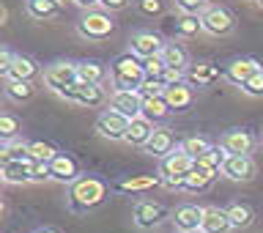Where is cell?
<instances>
[{
    "label": "cell",
    "mask_w": 263,
    "mask_h": 233,
    "mask_svg": "<svg viewBox=\"0 0 263 233\" xmlns=\"http://www.w3.org/2000/svg\"><path fill=\"white\" fill-rule=\"evenodd\" d=\"M203 233H230L233 225H230V217L225 209L219 206H205V217H203Z\"/></svg>",
    "instance_id": "23"
},
{
    "label": "cell",
    "mask_w": 263,
    "mask_h": 233,
    "mask_svg": "<svg viewBox=\"0 0 263 233\" xmlns=\"http://www.w3.org/2000/svg\"><path fill=\"white\" fill-rule=\"evenodd\" d=\"M162 58H164V63H167V69H178V71H186L189 69V52H186L184 44H176V41L164 44Z\"/></svg>",
    "instance_id": "27"
},
{
    "label": "cell",
    "mask_w": 263,
    "mask_h": 233,
    "mask_svg": "<svg viewBox=\"0 0 263 233\" xmlns=\"http://www.w3.org/2000/svg\"><path fill=\"white\" fill-rule=\"evenodd\" d=\"M80 8H85V11H96L99 6H102V0H74Z\"/></svg>",
    "instance_id": "46"
},
{
    "label": "cell",
    "mask_w": 263,
    "mask_h": 233,
    "mask_svg": "<svg viewBox=\"0 0 263 233\" xmlns=\"http://www.w3.org/2000/svg\"><path fill=\"white\" fill-rule=\"evenodd\" d=\"M225 211H228V217H230V225L233 228H250L252 222H255V209L250 203H230V206H225Z\"/></svg>",
    "instance_id": "28"
},
{
    "label": "cell",
    "mask_w": 263,
    "mask_h": 233,
    "mask_svg": "<svg viewBox=\"0 0 263 233\" xmlns=\"http://www.w3.org/2000/svg\"><path fill=\"white\" fill-rule=\"evenodd\" d=\"M36 233H61V230H55V228H39Z\"/></svg>",
    "instance_id": "47"
},
{
    "label": "cell",
    "mask_w": 263,
    "mask_h": 233,
    "mask_svg": "<svg viewBox=\"0 0 263 233\" xmlns=\"http://www.w3.org/2000/svg\"><path fill=\"white\" fill-rule=\"evenodd\" d=\"M0 178L6 184H30L33 181V159H20V162H6L0 168Z\"/></svg>",
    "instance_id": "18"
},
{
    "label": "cell",
    "mask_w": 263,
    "mask_h": 233,
    "mask_svg": "<svg viewBox=\"0 0 263 233\" xmlns=\"http://www.w3.org/2000/svg\"><path fill=\"white\" fill-rule=\"evenodd\" d=\"M58 156V148L52 143H47V140H33L30 143V159L36 162H52Z\"/></svg>",
    "instance_id": "34"
},
{
    "label": "cell",
    "mask_w": 263,
    "mask_h": 233,
    "mask_svg": "<svg viewBox=\"0 0 263 233\" xmlns=\"http://www.w3.org/2000/svg\"><path fill=\"white\" fill-rule=\"evenodd\" d=\"M260 143H263V137H260Z\"/></svg>",
    "instance_id": "50"
},
{
    "label": "cell",
    "mask_w": 263,
    "mask_h": 233,
    "mask_svg": "<svg viewBox=\"0 0 263 233\" xmlns=\"http://www.w3.org/2000/svg\"><path fill=\"white\" fill-rule=\"evenodd\" d=\"M159 184H162L159 176H129V178H121L115 184V189L123 195H137V192H148V189H154Z\"/></svg>",
    "instance_id": "25"
},
{
    "label": "cell",
    "mask_w": 263,
    "mask_h": 233,
    "mask_svg": "<svg viewBox=\"0 0 263 233\" xmlns=\"http://www.w3.org/2000/svg\"><path fill=\"white\" fill-rule=\"evenodd\" d=\"M176 135H173V129L167 127H156V132L151 135V140L145 143V154L156 156V159H164L167 154L176 151Z\"/></svg>",
    "instance_id": "16"
},
{
    "label": "cell",
    "mask_w": 263,
    "mask_h": 233,
    "mask_svg": "<svg viewBox=\"0 0 263 233\" xmlns=\"http://www.w3.org/2000/svg\"><path fill=\"white\" fill-rule=\"evenodd\" d=\"M49 173H52V181H61V184H74L82 178L80 162L66 151H58V156L49 162Z\"/></svg>",
    "instance_id": "11"
},
{
    "label": "cell",
    "mask_w": 263,
    "mask_h": 233,
    "mask_svg": "<svg viewBox=\"0 0 263 233\" xmlns=\"http://www.w3.org/2000/svg\"><path fill=\"white\" fill-rule=\"evenodd\" d=\"M143 102L145 99L137 94V91H112L110 94V110L123 113L126 118H137L143 115Z\"/></svg>",
    "instance_id": "13"
},
{
    "label": "cell",
    "mask_w": 263,
    "mask_h": 233,
    "mask_svg": "<svg viewBox=\"0 0 263 233\" xmlns=\"http://www.w3.org/2000/svg\"><path fill=\"white\" fill-rule=\"evenodd\" d=\"M189 233H203V230H189Z\"/></svg>",
    "instance_id": "48"
},
{
    "label": "cell",
    "mask_w": 263,
    "mask_h": 233,
    "mask_svg": "<svg viewBox=\"0 0 263 233\" xmlns=\"http://www.w3.org/2000/svg\"><path fill=\"white\" fill-rule=\"evenodd\" d=\"M30 156V143H25L22 137L16 140H8V143L0 146V162H20V159H28Z\"/></svg>",
    "instance_id": "30"
},
{
    "label": "cell",
    "mask_w": 263,
    "mask_h": 233,
    "mask_svg": "<svg viewBox=\"0 0 263 233\" xmlns=\"http://www.w3.org/2000/svg\"><path fill=\"white\" fill-rule=\"evenodd\" d=\"M241 91H244L247 96H252V99H260L263 96V69L258 74H252V77L241 85Z\"/></svg>",
    "instance_id": "38"
},
{
    "label": "cell",
    "mask_w": 263,
    "mask_h": 233,
    "mask_svg": "<svg viewBox=\"0 0 263 233\" xmlns=\"http://www.w3.org/2000/svg\"><path fill=\"white\" fill-rule=\"evenodd\" d=\"M197 33H205L200 16H195V14H181L178 20H176V36L192 39V36H197Z\"/></svg>",
    "instance_id": "32"
},
{
    "label": "cell",
    "mask_w": 263,
    "mask_h": 233,
    "mask_svg": "<svg viewBox=\"0 0 263 233\" xmlns=\"http://www.w3.org/2000/svg\"><path fill=\"white\" fill-rule=\"evenodd\" d=\"M164 91H167V82L162 77H145L137 94L143 99H156V96H164Z\"/></svg>",
    "instance_id": "35"
},
{
    "label": "cell",
    "mask_w": 263,
    "mask_h": 233,
    "mask_svg": "<svg viewBox=\"0 0 263 233\" xmlns=\"http://www.w3.org/2000/svg\"><path fill=\"white\" fill-rule=\"evenodd\" d=\"M164 99H167L173 113H186L195 102V88L189 82H178V85H170L164 91Z\"/></svg>",
    "instance_id": "19"
},
{
    "label": "cell",
    "mask_w": 263,
    "mask_h": 233,
    "mask_svg": "<svg viewBox=\"0 0 263 233\" xmlns=\"http://www.w3.org/2000/svg\"><path fill=\"white\" fill-rule=\"evenodd\" d=\"M192 176H197L200 181H205V184H214V181L219 178V170H214V168H209V165H203V162H195V168H192Z\"/></svg>",
    "instance_id": "41"
},
{
    "label": "cell",
    "mask_w": 263,
    "mask_h": 233,
    "mask_svg": "<svg viewBox=\"0 0 263 233\" xmlns=\"http://www.w3.org/2000/svg\"><path fill=\"white\" fill-rule=\"evenodd\" d=\"M77 82H80V71H77V63L71 61H55L44 69V85L49 91H55V94L77 85Z\"/></svg>",
    "instance_id": "7"
},
{
    "label": "cell",
    "mask_w": 263,
    "mask_h": 233,
    "mask_svg": "<svg viewBox=\"0 0 263 233\" xmlns=\"http://www.w3.org/2000/svg\"><path fill=\"white\" fill-rule=\"evenodd\" d=\"M58 96L71 102V104L88 107V110H99V107L110 104V94L104 91V85H90V82H77V85L61 91Z\"/></svg>",
    "instance_id": "4"
},
{
    "label": "cell",
    "mask_w": 263,
    "mask_h": 233,
    "mask_svg": "<svg viewBox=\"0 0 263 233\" xmlns=\"http://www.w3.org/2000/svg\"><path fill=\"white\" fill-rule=\"evenodd\" d=\"M200 22H203V30L209 33V36H230V33L236 30V16L230 8L225 6H205L203 8V14H200Z\"/></svg>",
    "instance_id": "6"
},
{
    "label": "cell",
    "mask_w": 263,
    "mask_h": 233,
    "mask_svg": "<svg viewBox=\"0 0 263 233\" xmlns=\"http://www.w3.org/2000/svg\"><path fill=\"white\" fill-rule=\"evenodd\" d=\"M132 3V0H102V8H107V11H121V8H126Z\"/></svg>",
    "instance_id": "45"
},
{
    "label": "cell",
    "mask_w": 263,
    "mask_h": 233,
    "mask_svg": "<svg viewBox=\"0 0 263 233\" xmlns=\"http://www.w3.org/2000/svg\"><path fill=\"white\" fill-rule=\"evenodd\" d=\"M258 71H260V63L255 61V58H236V61H230L225 66V80L241 88L244 82L250 80L252 74H258Z\"/></svg>",
    "instance_id": "15"
},
{
    "label": "cell",
    "mask_w": 263,
    "mask_h": 233,
    "mask_svg": "<svg viewBox=\"0 0 263 233\" xmlns=\"http://www.w3.org/2000/svg\"><path fill=\"white\" fill-rule=\"evenodd\" d=\"M225 159H228V151H225V148H222V146H211L197 162H203V165H209V168H214V170L222 173V165H225Z\"/></svg>",
    "instance_id": "37"
},
{
    "label": "cell",
    "mask_w": 263,
    "mask_h": 233,
    "mask_svg": "<svg viewBox=\"0 0 263 233\" xmlns=\"http://www.w3.org/2000/svg\"><path fill=\"white\" fill-rule=\"evenodd\" d=\"M77 71H80V82H90V85H104V80L110 77V71H107L102 63H96V61L77 63Z\"/></svg>",
    "instance_id": "29"
},
{
    "label": "cell",
    "mask_w": 263,
    "mask_h": 233,
    "mask_svg": "<svg viewBox=\"0 0 263 233\" xmlns=\"http://www.w3.org/2000/svg\"><path fill=\"white\" fill-rule=\"evenodd\" d=\"M11 63H14V52L11 49H3V52H0V74H8V69H11Z\"/></svg>",
    "instance_id": "44"
},
{
    "label": "cell",
    "mask_w": 263,
    "mask_h": 233,
    "mask_svg": "<svg viewBox=\"0 0 263 233\" xmlns=\"http://www.w3.org/2000/svg\"><path fill=\"white\" fill-rule=\"evenodd\" d=\"M25 11L39 22H49L61 14V0H25Z\"/></svg>",
    "instance_id": "24"
},
{
    "label": "cell",
    "mask_w": 263,
    "mask_h": 233,
    "mask_svg": "<svg viewBox=\"0 0 263 233\" xmlns=\"http://www.w3.org/2000/svg\"><path fill=\"white\" fill-rule=\"evenodd\" d=\"M170 115H173V110H170V104H167V99H164V96L145 99V102H143V118H148L151 123H156V127H159L162 121H167Z\"/></svg>",
    "instance_id": "26"
},
{
    "label": "cell",
    "mask_w": 263,
    "mask_h": 233,
    "mask_svg": "<svg viewBox=\"0 0 263 233\" xmlns=\"http://www.w3.org/2000/svg\"><path fill=\"white\" fill-rule=\"evenodd\" d=\"M203 217H205V206H197V203H181L178 209L173 211V222H176L178 233L200 230Z\"/></svg>",
    "instance_id": "12"
},
{
    "label": "cell",
    "mask_w": 263,
    "mask_h": 233,
    "mask_svg": "<svg viewBox=\"0 0 263 233\" xmlns=\"http://www.w3.org/2000/svg\"><path fill=\"white\" fill-rule=\"evenodd\" d=\"M178 146H181V151H184V154H189L195 162L200 159V156H203V154L211 148V143H209V140H205V137H197V135H192V137H184Z\"/></svg>",
    "instance_id": "33"
},
{
    "label": "cell",
    "mask_w": 263,
    "mask_h": 233,
    "mask_svg": "<svg viewBox=\"0 0 263 233\" xmlns=\"http://www.w3.org/2000/svg\"><path fill=\"white\" fill-rule=\"evenodd\" d=\"M41 66L33 61L30 55H14V63L8 69L6 80H16V82H33L36 77H41Z\"/></svg>",
    "instance_id": "17"
},
{
    "label": "cell",
    "mask_w": 263,
    "mask_h": 233,
    "mask_svg": "<svg viewBox=\"0 0 263 233\" xmlns=\"http://www.w3.org/2000/svg\"><path fill=\"white\" fill-rule=\"evenodd\" d=\"M22 132V123L20 118H14V115H0V137H3V143L8 140H16Z\"/></svg>",
    "instance_id": "36"
},
{
    "label": "cell",
    "mask_w": 263,
    "mask_h": 233,
    "mask_svg": "<svg viewBox=\"0 0 263 233\" xmlns=\"http://www.w3.org/2000/svg\"><path fill=\"white\" fill-rule=\"evenodd\" d=\"M219 74H225V69H219V66H214V63H195V66H189V69H186V82L192 88L195 85L205 88V85H211Z\"/></svg>",
    "instance_id": "21"
},
{
    "label": "cell",
    "mask_w": 263,
    "mask_h": 233,
    "mask_svg": "<svg viewBox=\"0 0 263 233\" xmlns=\"http://www.w3.org/2000/svg\"><path fill=\"white\" fill-rule=\"evenodd\" d=\"M162 49H164V41L156 36L154 30H140L132 36V49L129 52H135L137 58H154V55H162Z\"/></svg>",
    "instance_id": "14"
},
{
    "label": "cell",
    "mask_w": 263,
    "mask_h": 233,
    "mask_svg": "<svg viewBox=\"0 0 263 233\" xmlns=\"http://www.w3.org/2000/svg\"><path fill=\"white\" fill-rule=\"evenodd\" d=\"M107 201V184L96 176H82L80 181L71 184V195H69V206L71 211H88L96 209Z\"/></svg>",
    "instance_id": "2"
},
{
    "label": "cell",
    "mask_w": 263,
    "mask_h": 233,
    "mask_svg": "<svg viewBox=\"0 0 263 233\" xmlns=\"http://www.w3.org/2000/svg\"><path fill=\"white\" fill-rule=\"evenodd\" d=\"M137 3H140V11H143L145 16H159L164 11L162 0H137Z\"/></svg>",
    "instance_id": "42"
},
{
    "label": "cell",
    "mask_w": 263,
    "mask_h": 233,
    "mask_svg": "<svg viewBox=\"0 0 263 233\" xmlns=\"http://www.w3.org/2000/svg\"><path fill=\"white\" fill-rule=\"evenodd\" d=\"M112 30H115L112 16H110V11H102V8L85 11L77 20V33L82 39H88V41H104Z\"/></svg>",
    "instance_id": "5"
},
{
    "label": "cell",
    "mask_w": 263,
    "mask_h": 233,
    "mask_svg": "<svg viewBox=\"0 0 263 233\" xmlns=\"http://www.w3.org/2000/svg\"><path fill=\"white\" fill-rule=\"evenodd\" d=\"M143 66H145V77H162L164 69H167V63H164V58H162V55L145 58Z\"/></svg>",
    "instance_id": "39"
},
{
    "label": "cell",
    "mask_w": 263,
    "mask_h": 233,
    "mask_svg": "<svg viewBox=\"0 0 263 233\" xmlns=\"http://www.w3.org/2000/svg\"><path fill=\"white\" fill-rule=\"evenodd\" d=\"M258 168L250 154H228L225 165H222V176L230 181H252Z\"/></svg>",
    "instance_id": "9"
},
{
    "label": "cell",
    "mask_w": 263,
    "mask_h": 233,
    "mask_svg": "<svg viewBox=\"0 0 263 233\" xmlns=\"http://www.w3.org/2000/svg\"><path fill=\"white\" fill-rule=\"evenodd\" d=\"M205 6H209V0H176V8H178L181 14H195V16H200Z\"/></svg>",
    "instance_id": "40"
},
{
    "label": "cell",
    "mask_w": 263,
    "mask_h": 233,
    "mask_svg": "<svg viewBox=\"0 0 263 233\" xmlns=\"http://www.w3.org/2000/svg\"><path fill=\"white\" fill-rule=\"evenodd\" d=\"M192 168H195V159L181 151V146H178L173 154H167L164 159H159V181H162V187L184 189V181H186L189 173H192Z\"/></svg>",
    "instance_id": "3"
},
{
    "label": "cell",
    "mask_w": 263,
    "mask_h": 233,
    "mask_svg": "<svg viewBox=\"0 0 263 233\" xmlns=\"http://www.w3.org/2000/svg\"><path fill=\"white\" fill-rule=\"evenodd\" d=\"M154 132H156V123H151L148 118H143V115H137V118H132V123H129V132H126V140H123V143L145 148V143L151 140Z\"/></svg>",
    "instance_id": "22"
},
{
    "label": "cell",
    "mask_w": 263,
    "mask_h": 233,
    "mask_svg": "<svg viewBox=\"0 0 263 233\" xmlns=\"http://www.w3.org/2000/svg\"><path fill=\"white\" fill-rule=\"evenodd\" d=\"M219 146L225 148L228 154H250L255 146V137L247 129H230L219 137Z\"/></svg>",
    "instance_id": "20"
},
{
    "label": "cell",
    "mask_w": 263,
    "mask_h": 233,
    "mask_svg": "<svg viewBox=\"0 0 263 233\" xmlns=\"http://www.w3.org/2000/svg\"><path fill=\"white\" fill-rule=\"evenodd\" d=\"M258 3H260V6H263V0H258Z\"/></svg>",
    "instance_id": "49"
},
{
    "label": "cell",
    "mask_w": 263,
    "mask_h": 233,
    "mask_svg": "<svg viewBox=\"0 0 263 233\" xmlns=\"http://www.w3.org/2000/svg\"><path fill=\"white\" fill-rule=\"evenodd\" d=\"M143 80H145V66L143 58H137L135 52H123L110 63L112 91H140Z\"/></svg>",
    "instance_id": "1"
},
{
    "label": "cell",
    "mask_w": 263,
    "mask_h": 233,
    "mask_svg": "<svg viewBox=\"0 0 263 233\" xmlns=\"http://www.w3.org/2000/svg\"><path fill=\"white\" fill-rule=\"evenodd\" d=\"M6 96L11 102L22 104V102H30L36 96V85L33 82H16V80H6Z\"/></svg>",
    "instance_id": "31"
},
{
    "label": "cell",
    "mask_w": 263,
    "mask_h": 233,
    "mask_svg": "<svg viewBox=\"0 0 263 233\" xmlns=\"http://www.w3.org/2000/svg\"><path fill=\"white\" fill-rule=\"evenodd\" d=\"M52 173H49V162H36L33 159V181H49Z\"/></svg>",
    "instance_id": "43"
},
{
    "label": "cell",
    "mask_w": 263,
    "mask_h": 233,
    "mask_svg": "<svg viewBox=\"0 0 263 233\" xmlns=\"http://www.w3.org/2000/svg\"><path fill=\"white\" fill-rule=\"evenodd\" d=\"M164 217H167V209L156 201H137L135 209H132V220H135V225L143 228V230L156 228Z\"/></svg>",
    "instance_id": "10"
},
{
    "label": "cell",
    "mask_w": 263,
    "mask_h": 233,
    "mask_svg": "<svg viewBox=\"0 0 263 233\" xmlns=\"http://www.w3.org/2000/svg\"><path fill=\"white\" fill-rule=\"evenodd\" d=\"M129 123H132V118H126L118 110H102L96 118V132L104 140H126Z\"/></svg>",
    "instance_id": "8"
}]
</instances>
